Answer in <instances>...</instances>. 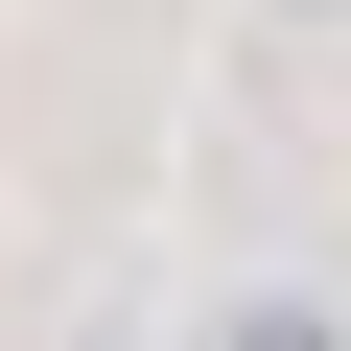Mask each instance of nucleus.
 <instances>
[{
    "label": "nucleus",
    "instance_id": "1",
    "mask_svg": "<svg viewBox=\"0 0 351 351\" xmlns=\"http://www.w3.org/2000/svg\"><path fill=\"white\" fill-rule=\"evenodd\" d=\"M281 24H351V0H281Z\"/></svg>",
    "mask_w": 351,
    "mask_h": 351
}]
</instances>
